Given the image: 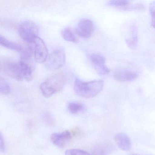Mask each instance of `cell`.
Returning <instances> with one entry per match:
<instances>
[{"label":"cell","instance_id":"cell-22","mask_svg":"<svg viewBox=\"0 0 155 155\" xmlns=\"http://www.w3.org/2000/svg\"><path fill=\"white\" fill-rule=\"evenodd\" d=\"M150 12L151 18V25L155 28V2L150 3Z\"/></svg>","mask_w":155,"mask_h":155},{"label":"cell","instance_id":"cell-8","mask_svg":"<svg viewBox=\"0 0 155 155\" xmlns=\"http://www.w3.org/2000/svg\"><path fill=\"white\" fill-rule=\"evenodd\" d=\"M89 58L99 74L105 75L109 73V69L105 65L106 59L104 56L101 54H92L90 56Z\"/></svg>","mask_w":155,"mask_h":155},{"label":"cell","instance_id":"cell-7","mask_svg":"<svg viewBox=\"0 0 155 155\" xmlns=\"http://www.w3.org/2000/svg\"><path fill=\"white\" fill-rule=\"evenodd\" d=\"M95 30L94 23L87 19L81 20L76 30L79 37L83 38H88L92 36Z\"/></svg>","mask_w":155,"mask_h":155},{"label":"cell","instance_id":"cell-24","mask_svg":"<svg viewBox=\"0 0 155 155\" xmlns=\"http://www.w3.org/2000/svg\"><path fill=\"white\" fill-rule=\"evenodd\" d=\"M130 155H139V154H130Z\"/></svg>","mask_w":155,"mask_h":155},{"label":"cell","instance_id":"cell-19","mask_svg":"<svg viewBox=\"0 0 155 155\" xmlns=\"http://www.w3.org/2000/svg\"><path fill=\"white\" fill-rule=\"evenodd\" d=\"M83 109L84 106L83 104L79 102H70L68 105L69 111L73 114H78V112L83 110Z\"/></svg>","mask_w":155,"mask_h":155},{"label":"cell","instance_id":"cell-3","mask_svg":"<svg viewBox=\"0 0 155 155\" xmlns=\"http://www.w3.org/2000/svg\"><path fill=\"white\" fill-rule=\"evenodd\" d=\"M1 71L7 76L18 81L24 79L19 62H16L8 58L2 59Z\"/></svg>","mask_w":155,"mask_h":155},{"label":"cell","instance_id":"cell-20","mask_svg":"<svg viewBox=\"0 0 155 155\" xmlns=\"http://www.w3.org/2000/svg\"><path fill=\"white\" fill-rule=\"evenodd\" d=\"M11 88L8 81L4 78L1 77L0 78V92L3 95H8L10 92Z\"/></svg>","mask_w":155,"mask_h":155},{"label":"cell","instance_id":"cell-9","mask_svg":"<svg viewBox=\"0 0 155 155\" xmlns=\"http://www.w3.org/2000/svg\"><path fill=\"white\" fill-rule=\"evenodd\" d=\"M138 77V72L128 69H118L114 73L115 79L121 82L132 81L137 79Z\"/></svg>","mask_w":155,"mask_h":155},{"label":"cell","instance_id":"cell-13","mask_svg":"<svg viewBox=\"0 0 155 155\" xmlns=\"http://www.w3.org/2000/svg\"><path fill=\"white\" fill-rule=\"evenodd\" d=\"M33 56H34V42H26L25 45L22 46V49L20 51L21 61L27 62Z\"/></svg>","mask_w":155,"mask_h":155},{"label":"cell","instance_id":"cell-15","mask_svg":"<svg viewBox=\"0 0 155 155\" xmlns=\"http://www.w3.org/2000/svg\"><path fill=\"white\" fill-rule=\"evenodd\" d=\"M0 44L7 48L19 52H20L22 49L21 45L8 40L1 35H0Z\"/></svg>","mask_w":155,"mask_h":155},{"label":"cell","instance_id":"cell-1","mask_svg":"<svg viewBox=\"0 0 155 155\" xmlns=\"http://www.w3.org/2000/svg\"><path fill=\"white\" fill-rule=\"evenodd\" d=\"M104 81L94 80L85 82L77 78L74 84V90L79 97L85 98H91L99 94L104 87Z\"/></svg>","mask_w":155,"mask_h":155},{"label":"cell","instance_id":"cell-2","mask_svg":"<svg viewBox=\"0 0 155 155\" xmlns=\"http://www.w3.org/2000/svg\"><path fill=\"white\" fill-rule=\"evenodd\" d=\"M66 78L63 73H58L43 81L40 86L43 96L50 97L61 91L65 86Z\"/></svg>","mask_w":155,"mask_h":155},{"label":"cell","instance_id":"cell-14","mask_svg":"<svg viewBox=\"0 0 155 155\" xmlns=\"http://www.w3.org/2000/svg\"><path fill=\"white\" fill-rule=\"evenodd\" d=\"M61 35L67 41L75 43L79 42V36L76 30L71 28H66L63 29L61 31Z\"/></svg>","mask_w":155,"mask_h":155},{"label":"cell","instance_id":"cell-17","mask_svg":"<svg viewBox=\"0 0 155 155\" xmlns=\"http://www.w3.org/2000/svg\"><path fill=\"white\" fill-rule=\"evenodd\" d=\"M110 145L102 144L95 147L91 155H109L111 151Z\"/></svg>","mask_w":155,"mask_h":155},{"label":"cell","instance_id":"cell-11","mask_svg":"<svg viewBox=\"0 0 155 155\" xmlns=\"http://www.w3.org/2000/svg\"><path fill=\"white\" fill-rule=\"evenodd\" d=\"M114 140L119 148L129 151L132 147V143L129 136L125 133H119L114 136Z\"/></svg>","mask_w":155,"mask_h":155},{"label":"cell","instance_id":"cell-18","mask_svg":"<svg viewBox=\"0 0 155 155\" xmlns=\"http://www.w3.org/2000/svg\"><path fill=\"white\" fill-rule=\"evenodd\" d=\"M131 3L127 0H112L107 3L108 6L114 7L120 10L125 11L127 7Z\"/></svg>","mask_w":155,"mask_h":155},{"label":"cell","instance_id":"cell-23","mask_svg":"<svg viewBox=\"0 0 155 155\" xmlns=\"http://www.w3.org/2000/svg\"><path fill=\"white\" fill-rule=\"evenodd\" d=\"M0 136H1V137H0V140H1L0 150H1V152H4L6 150V146H5V141H4V138H3L2 132L1 133Z\"/></svg>","mask_w":155,"mask_h":155},{"label":"cell","instance_id":"cell-4","mask_svg":"<svg viewBox=\"0 0 155 155\" xmlns=\"http://www.w3.org/2000/svg\"><path fill=\"white\" fill-rule=\"evenodd\" d=\"M21 38L26 42H33L38 36L39 30L36 23L31 21H23L19 26Z\"/></svg>","mask_w":155,"mask_h":155},{"label":"cell","instance_id":"cell-5","mask_svg":"<svg viewBox=\"0 0 155 155\" xmlns=\"http://www.w3.org/2000/svg\"><path fill=\"white\" fill-rule=\"evenodd\" d=\"M66 56L63 49L56 50L48 57L45 67L50 70H55L61 68L66 62Z\"/></svg>","mask_w":155,"mask_h":155},{"label":"cell","instance_id":"cell-12","mask_svg":"<svg viewBox=\"0 0 155 155\" xmlns=\"http://www.w3.org/2000/svg\"><path fill=\"white\" fill-rule=\"evenodd\" d=\"M138 32L137 27L135 24L130 25L129 29V36L126 39V43L129 48L131 49L134 50L137 48V45Z\"/></svg>","mask_w":155,"mask_h":155},{"label":"cell","instance_id":"cell-10","mask_svg":"<svg viewBox=\"0 0 155 155\" xmlns=\"http://www.w3.org/2000/svg\"><path fill=\"white\" fill-rule=\"evenodd\" d=\"M72 135L69 130L60 133H54L51 136V140L58 147L63 148L71 140Z\"/></svg>","mask_w":155,"mask_h":155},{"label":"cell","instance_id":"cell-21","mask_svg":"<svg viewBox=\"0 0 155 155\" xmlns=\"http://www.w3.org/2000/svg\"><path fill=\"white\" fill-rule=\"evenodd\" d=\"M65 155H91L90 154L82 150L78 149H71L66 150Z\"/></svg>","mask_w":155,"mask_h":155},{"label":"cell","instance_id":"cell-16","mask_svg":"<svg viewBox=\"0 0 155 155\" xmlns=\"http://www.w3.org/2000/svg\"><path fill=\"white\" fill-rule=\"evenodd\" d=\"M19 62L21 71H22L23 79L26 80L27 81H30L33 78L31 67L27 62H24L22 61H21Z\"/></svg>","mask_w":155,"mask_h":155},{"label":"cell","instance_id":"cell-6","mask_svg":"<svg viewBox=\"0 0 155 155\" xmlns=\"http://www.w3.org/2000/svg\"><path fill=\"white\" fill-rule=\"evenodd\" d=\"M34 59L37 62H46L48 57V48L43 40L38 37L34 41Z\"/></svg>","mask_w":155,"mask_h":155}]
</instances>
